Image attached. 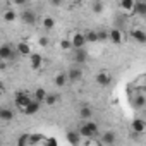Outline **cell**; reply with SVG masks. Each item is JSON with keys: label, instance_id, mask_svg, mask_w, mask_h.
I'll use <instances>...</instances> for the list:
<instances>
[{"label": "cell", "instance_id": "obj_29", "mask_svg": "<svg viewBox=\"0 0 146 146\" xmlns=\"http://www.w3.org/2000/svg\"><path fill=\"white\" fill-rule=\"evenodd\" d=\"M28 143H29V134H23V136H19L17 146H28Z\"/></svg>", "mask_w": 146, "mask_h": 146}, {"label": "cell", "instance_id": "obj_24", "mask_svg": "<svg viewBox=\"0 0 146 146\" xmlns=\"http://www.w3.org/2000/svg\"><path fill=\"white\" fill-rule=\"evenodd\" d=\"M120 9L125 11V12H132L134 2H132V0H122V2H120Z\"/></svg>", "mask_w": 146, "mask_h": 146}, {"label": "cell", "instance_id": "obj_9", "mask_svg": "<svg viewBox=\"0 0 146 146\" xmlns=\"http://www.w3.org/2000/svg\"><path fill=\"white\" fill-rule=\"evenodd\" d=\"M74 62L78 64V65H81V64H84L86 60H88V52L84 50V48H79V50H74Z\"/></svg>", "mask_w": 146, "mask_h": 146}, {"label": "cell", "instance_id": "obj_20", "mask_svg": "<svg viewBox=\"0 0 146 146\" xmlns=\"http://www.w3.org/2000/svg\"><path fill=\"white\" fill-rule=\"evenodd\" d=\"M14 119V112L9 110V108H2V112H0V120H5V122H11Z\"/></svg>", "mask_w": 146, "mask_h": 146}, {"label": "cell", "instance_id": "obj_1", "mask_svg": "<svg viewBox=\"0 0 146 146\" xmlns=\"http://www.w3.org/2000/svg\"><path fill=\"white\" fill-rule=\"evenodd\" d=\"M78 134L86 137V139H93L96 134H98V124L93 122V120H86L81 124V127L78 129Z\"/></svg>", "mask_w": 146, "mask_h": 146}, {"label": "cell", "instance_id": "obj_36", "mask_svg": "<svg viewBox=\"0 0 146 146\" xmlns=\"http://www.w3.org/2000/svg\"><path fill=\"white\" fill-rule=\"evenodd\" d=\"M0 112H2V107H0Z\"/></svg>", "mask_w": 146, "mask_h": 146}, {"label": "cell", "instance_id": "obj_2", "mask_svg": "<svg viewBox=\"0 0 146 146\" xmlns=\"http://www.w3.org/2000/svg\"><path fill=\"white\" fill-rule=\"evenodd\" d=\"M16 57H17V53H16V48L12 45L4 43L2 46H0V60H2V62H11Z\"/></svg>", "mask_w": 146, "mask_h": 146}, {"label": "cell", "instance_id": "obj_14", "mask_svg": "<svg viewBox=\"0 0 146 146\" xmlns=\"http://www.w3.org/2000/svg\"><path fill=\"white\" fill-rule=\"evenodd\" d=\"M102 143H103L105 146H112V144L115 143V132H113V131L103 132V134H102Z\"/></svg>", "mask_w": 146, "mask_h": 146}, {"label": "cell", "instance_id": "obj_28", "mask_svg": "<svg viewBox=\"0 0 146 146\" xmlns=\"http://www.w3.org/2000/svg\"><path fill=\"white\" fill-rule=\"evenodd\" d=\"M96 36H98V43H100V41H107V40H108V31H105V29L96 31Z\"/></svg>", "mask_w": 146, "mask_h": 146}, {"label": "cell", "instance_id": "obj_26", "mask_svg": "<svg viewBox=\"0 0 146 146\" xmlns=\"http://www.w3.org/2000/svg\"><path fill=\"white\" fill-rule=\"evenodd\" d=\"M57 100H58V95H55V93H46V98H45V103L46 105H55L57 103Z\"/></svg>", "mask_w": 146, "mask_h": 146}, {"label": "cell", "instance_id": "obj_34", "mask_svg": "<svg viewBox=\"0 0 146 146\" xmlns=\"http://www.w3.org/2000/svg\"><path fill=\"white\" fill-rule=\"evenodd\" d=\"M48 146H57V143H55V139H50V141H48Z\"/></svg>", "mask_w": 146, "mask_h": 146}, {"label": "cell", "instance_id": "obj_16", "mask_svg": "<svg viewBox=\"0 0 146 146\" xmlns=\"http://www.w3.org/2000/svg\"><path fill=\"white\" fill-rule=\"evenodd\" d=\"M79 117H81L84 122H86V120H91V117H93V108H91V107H81Z\"/></svg>", "mask_w": 146, "mask_h": 146}, {"label": "cell", "instance_id": "obj_6", "mask_svg": "<svg viewBox=\"0 0 146 146\" xmlns=\"http://www.w3.org/2000/svg\"><path fill=\"white\" fill-rule=\"evenodd\" d=\"M31 103V96L28 95V93H17L16 95V107L23 112L28 105Z\"/></svg>", "mask_w": 146, "mask_h": 146}, {"label": "cell", "instance_id": "obj_33", "mask_svg": "<svg viewBox=\"0 0 146 146\" xmlns=\"http://www.w3.org/2000/svg\"><path fill=\"white\" fill-rule=\"evenodd\" d=\"M40 45H41V46H46V45H48V38H46V36H41V38H40Z\"/></svg>", "mask_w": 146, "mask_h": 146}, {"label": "cell", "instance_id": "obj_27", "mask_svg": "<svg viewBox=\"0 0 146 146\" xmlns=\"http://www.w3.org/2000/svg\"><path fill=\"white\" fill-rule=\"evenodd\" d=\"M16 17H17V12H16V11H5V12H4V19H5L7 23L14 21Z\"/></svg>", "mask_w": 146, "mask_h": 146}, {"label": "cell", "instance_id": "obj_32", "mask_svg": "<svg viewBox=\"0 0 146 146\" xmlns=\"http://www.w3.org/2000/svg\"><path fill=\"white\" fill-rule=\"evenodd\" d=\"M60 48H62V50L72 48V46H70V41H69V40H62V41H60Z\"/></svg>", "mask_w": 146, "mask_h": 146}, {"label": "cell", "instance_id": "obj_22", "mask_svg": "<svg viewBox=\"0 0 146 146\" xmlns=\"http://www.w3.org/2000/svg\"><path fill=\"white\" fill-rule=\"evenodd\" d=\"M84 40H86V43H98L96 31H95V29H90V31L84 35Z\"/></svg>", "mask_w": 146, "mask_h": 146}, {"label": "cell", "instance_id": "obj_31", "mask_svg": "<svg viewBox=\"0 0 146 146\" xmlns=\"http://www.w3.org/2000/svg\"><path fill=\"white\" fill-rule=\"evenodd\" d=\"M41 137H43L41 134H33V136H29V143L31 144H36L38 141H41Z\"/></svg>", "mask_w": 146, "mask_h": 146}, {"label": "cell", "instance_id": "obj_10", "mask_svg": "<svg viewBox=\"0 0 146 146\" xmlns=\"http://www.w3.org/2000/svg\"><path fill=\"white\" fill-rule=\"evenodd\" d=\"M96 83H98L100 86H108V84L112 83V76L108 74V72L102 70V72H98V74H96Z\"/></svg>", "mask_w": 146, "mask_h": 146}, {"label": "cell", "instance_id": "obj_15", "mask_svg": "<svg viewBox=\"0 0 146 146\" xmlns=\"http://www.w3.org/2000/svg\"><path fill=\"white\" fill-rule=\"evenodd\" d=\"M16 53H17V55H31V46H29L26 41H21V43H17V46H16Z\"/></svg>", "mask_w": 146, "mask_h": 146}, {"label": "cell", "instance_id": "obj_8", "mask_svg": "<svg viewBox=\"0 0 146 146\" xmlns=\"http://www.w3.org/2000/svg\"><path fill=\"white\" fill-rule=\"evenodd\" d=\"M131 36H132V40L137 41L139 45H144V43H146V33H144L143 29H139V28H134V29L131 31Z\"/></svg>", "mask_w": 146, "mask_h": 146}, {"label": "cell", "instance_id": "obj_17", "mask_svg": "<svg viewBox=\"0 0 146 146\" xmlns=\"http://www.w3.org/2000/svg\"><path fill=\"white\" fill-rule=\"evenodd\" d=\"M29 57H31V67H33V69H40L41 64H43L41 55H38V53H31Z\"/></svg>", "mask_w": 146, "mask_h": 146}, {"label": "cell", "instance_id": "obj_3", "mask_svg": "<svg viewBox=\"0 0 146 146\" xmlns=\"http://www.w3.org/2000/svg\"><path fill=\"white\" fill-rule=\"evenodd\" d=\"M69 41H70V46L74 48V50L84 48V45H86V40H84V35H83V33H74Z\"/></svg>", "mask_w": 146, "mask_h": 146}, {"label": "cell", "instance_id": "obj_23", "mask_svg": "<svg viewBox=\"0 0 146 146\" xmlns=\"http://www.w3.org/2000/svg\"><path fill=\"white\" fill-rule=\"evenodd\" d=\"M45 98H46V90H43V88H38V90L35 91V102L41 103V102H45Z\"/></svg>", "mask_w": 146, "mask_h": 146}, {"label": "cell", "instance_id": "obj_21", "mask_svg": "<svg viewBox=\"0 0 146 146\" xmlns=\"http://www.w3.org/2000/svg\"><path fill=\"white\" fill-rule=\"evenodd\" d=\"M41 24H43V28L45 29H53L55 28V19L53 17H50V16H46V17H43V21H41Z\"/></svg>", "mask_w": 146, "mask_h": 146}, {"label": "cell", "instance_id": "obj_4", "mask_svg": "<svg viewBox=\"0 0 146 146\" xmlns=\"http://www.w3.org/2000/svg\"><path fill=\"white\" fill-rule=\"evenodd\" d=\"M83 79V69L79 67H72L67 72V83H79Z\"/></svg>", "mask_w": 146, "mask_h": 146}, {"label": "cell", "instance_id": "obj_11", "mask_svg": "<svg viewBox=\"0 0 146 146\" xmlns=\"http://www.w3.org/2000/svg\"><path fill=\"white\" fill-rule=\"evenodd\" d=\"M144 129H146V122H144L143 119H134V120H132V132L143 134Z\"/></svg>", "mask_w": 146, "mask_h": 146}, {"label": "cell", "instance_id": "obj_35", "mask_svg": "<svg viewBox=\"0 0 146 146\" xmlns=\"http://www.w3.org/2000/svg\"><path fill=\"white\" fill-rule=\"evenodd\" d=\"M2 95H4V90H2V84H0V98H2Z\"/></svg>", "mask_w": 146, "mask_h": 146}, {"label": "cell", "instance_id": "obj_19", "mask_svg": "<svg viewBox=\"0 0 146 146\" xmlns=\"http://www.w3.org/2000/svg\"><path fill=\"white\" fill-rule=\"evenodd\" d=\"M132 12H134V14H139V16H146V4H143V2H134Z\"/></svg>", "mask_w": 146, "mask_h": 146}, {"label": "cell", "instance_id": "obj_30", "mask_svg": "<svg viewBox=\"0 0 146 146\" xmlns=\"http://www.w3.org/2000/svg\"><path fill=\"white\" fill-rule=\"evenodd\" d=\"M91 9H93V12H95V14H100V12L103 11V4H102V2H93Z\"/></svg>", "mask_w": 146, "mask_h": 146}, {"label": "cell", "instance_id": "obj_25", "mask_svg": "<svg viewBox=\"0 0 146 146\" xmlns=\"http://www.w3.org/2000/svg\"><path fill=\"white\" fill-rule=\"evenodd\" d=\"M132 103H134L136 108H143L146 102H144V96H143V95H136V96L132 98Z\"/></svg>", "mask_w": 146, "mask_h": 146}, {"label": "cell", "instance_id": "obj_18", "mask_svg": "<svg viewBox=\"0 0 146 146\" xmlns=\"http://www.w3.org/2000/svg\"><path fill=\"white\" fill-rule=\"evenodd\" d=\"M55 84L58 88H64L67 84V74H65V72H58V74L55 76Z\"/></svg>", "mask_w": 146, "mask_h": 146}, {"label": "cell", "instance_id": "obj_12", "mask_svg": "<svg viewBox=\"0 0 146 146\" xmlns=\"http://www.w3.org/2000/svg\"><path fill=\"white\" fill-rule=\"evenodd\" d=\"M67 141H69L70 146H79L81 136L78 134V131H69V132H67Z\"/></svg>", "mask_w": 146, "mask_h": 146}, {"label": "cell", "instance_id": "obj_7", "mask_svg": "<svg viewBox=\"0 0 146 146\" xmlns=\"http://www.w3.org/2000/svg\"><path fill=\"white\" fill-rule=\"evenodd\" d=\"M108 40H110L113 45H120V43L124 41V35H122V31H120L119 28H112V29L108 31Z\"/></svg>", "mask_w": 146, "mask_h": 146}, {"label": "cell", "instance_id": "obj_5", "mask_svg": "<svg viewBox=\"0 0 146 146\" xmlns=\"http://www.w3.org/2000/svg\"><path fill=\"white\" fill-rule=\"evenodd\" d=\"M21 19H23L24 24L33 26V24H36V21H38V14L33 12V11H29V9H26V11L21 12Z\"/></svg>", "mask_w": 146, "mask_h": 146}, {"label": "cell", "instance_id": "obj_13", "mask_svg": "<svg viewBox=\"0 0 146 146\" xmlns=\"http://www.w3.org/2000/svg\"><path fill=\"white\" fill-rule=\"evenodd\" d=\"M40 107H41V103H38V102H35V100H31V103L23 110L26 115H35V113H38L40 112Z\"/></svg>", "mask_w": 146, "mask_h": 146}]
</instances>
